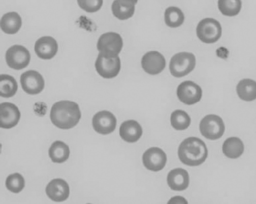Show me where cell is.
<instances>
[{
  "label": "cell",
  "instance_id": "cell-1",
  "mask_svg": "<svg viewBox=\"0 0 256 204\" xmlns=\"http://www.w3.org/2000/svg\"><path fill=\"white\" fill-rule=\"evenodd\" d=\"M81 112L76 102L62 100L56 102L52 106L50 118L52 124L62 130H70L78 124Z\"/></svg>",
  "mask_w": 256,
  "mask_h": 204
},
{
  "label": "cell",
  "instance_id": "cell-17",
  "mask_svg": "<svg viewBox=\"0 0 256 204\" xmlns=\"http://www.w3.org/2000/svg\"><path fill=\"white\" fill-rule=\"evenodd\" d=\"M168 184L170 189L174 191H184L189 186V174L185 169L174 168L168 172Z\"/></svg>",
  "mask_w": 256,
  "mask_h": 204
},
{
  "label": "cell",
  "instance_id": "cell-30",
  "mask_svg": "<svg viewBox=\"0 0 256 204\" xmlns=\"http://www.w3.org/2000/svg\"><path fill=\"white\" fill-rule=\"evenodd\" d=\"M188 204V202L186 201L185 198L180 197V196H176L170 199V201L168 202V204Z\"/></svg>",
  "mask_w": 256,
  "mask_h": 204
},
{
  "label": "cell",
  "instance_id": "cell-5",
  "mask_svg": "<svg viewBox=\"0 0 256 204\" xmlns=\"http://www.w3.org/2000/svg\"><path fill=\"white\" fill-rule=\"evenodd\" d=\"M198 38L204 44H214L222 36V27L220 22L214 18L203 19L198 24Z\"/></svg>",
  "mask_w": 256,
  "mask_h": 204
},
{
  "label": "cell",
  "instance_id": "cell-6",
  "mask_svg": "<svg viewBox=\"0 0 256 204\" xmlns=\"http://www.w3.org/2000/svg\"><path fill=\"white\" fill-rule=\"evenodd\" d=\"M200 131L206 138L210 140L220 139L226 131V126L222 118L216 114H208L202 120Z\"/></svg>",
  "mask_w": 256,
  "mask_h": 204
},
{
  "label": "cell",
  "instance_id": "cell-27",
  "mask_svg": "<svg viewBox=\"0 0 256 204\" xmlns=\"http://www.w3.org/2000/svg\"><path fill=\"white\" fill-rule=\"evenodd\" d=\"M242 2L240 0H220L218 2V9L226 16H234L240 12Z\"/></svg>",
  "mask_w": 256,
  "mask_h": 204
},
{
  "label": "cell",
  "instance_id": "cell-16",
  "mask_svg": "<svg viewBox=\"0 0 256 204\" xmlns=\"http://www.w3.org/2000/svg\"><path fill=\"white\" fill-rule=\"evenodd\" d=\"M46 194L52 201L62 202L69 198L70 186L66 180L55 178L51 180L46 188Z\"/></svg>",
  "mask_w": 256,
  "mask_h": 204
},
{
  "label": "cell",
  "instance_id": "cell-2",
  "mask_svg": "<svg viewBox=\"0 0 256 204\" xmlns=\"http://www.w3.org/2000/svg\"><path fill=\"white\" fill-rule=\"evenodd\" d=\"M208 151L206 144L198 138L190 137L182 142L178 148V156L183 164L190 166L202 164Z\"/></svg>",
  "mask_w": 256,
  "mask_h": 204
},
{
  "label": "cell",
  "instance_id": "cell-26",
  "mask_svg": "<svg viewBox=\"0 0 256 204\" xmlns=\"http://www.w3.org/2000/svg\"><path fill=\"white\" fill-rule=\"evenodd\" d=\"M191 124L189 114L182 110H176L170 116V124L174 130L182 131L188 129Z\"/></svg>",
  "mask_w": 256,
  "mask_h": 204
},
{
  "label": "cell",
  "instance_id": "cell-15",
  "mask_svg": "<svg viewBox=\"0 0 256 204\" xmlns=\"http://www.w3.org/2000/svg\"><path fill=\"white\" fill-rule=\"evenodd\" d=\"M34 52L40 59L52 60L58 53V42L52 36H42L36 40L34 44Z\"/></svg>",
  "mask_w": 256,
  "mask_h": 204
},
{
  "label": "cell",
  "instance_id": "cell-29",
  "mask_svg": "<svg viewBox=\"0 0 256 204\" xmlns=\"http://www.w3.org/2000/svg\"><path fill=\"white\" fill-rule=\"evenodd\" d=\"M78 4L86 12H96L102 8L104 1L102 0H78Z\"/></svg>",
  "mask_w": 256,
  "mask_h": 204
},
{
  "label": "cell",
  "instance_id": "cell-4",
  "mask_svg": "<svg viewBox=\"0 0 256 204\" xmlns=\"http://www.w3.org/2000/svg\"><path fill=\"white\" fill-rule=\"evenodd\" d=\"M196 64V60L193 54L182 52L176 54L170 61V72L176 78L186 76L194 70Z\"/></svg>",
  "mask_w": 256,
  "mask_h": 204
},
{
  "label": "cell",
  "instance_id": "cell-7",
  "mask_svg": "<svg viewBox=\"0 0 256 204\" xmlns=\"http://www.w3.org/2000/svg\"><path fill=\"white\" fill-rule=\"evenodd\" d=\"M30 61V52L24 46L15 44L10 48L6 53L7 65L15 70H20L26 68Z\"/></svg>",
  "mask_w": 256,
  "mask_h": 204
},
{
  "label": "cell",
  "instance_id": "cell-24",
  "mask_svg": "<svg viewBox=\"0 0 256 204\" xmlns=\"http://www.w3.org/2000/svg\"><path fill=\"white\" fill-rule=\"evenodd\" d=\"M18 90V83L14 78L8 74L0 75V96L8 98L13 97Z\"/></svg>",
  "mask_w": 256,
  "mask_h": 204
},
{
  "label": "cell",
  "instance_id": "cell-12",
  "mask_svg": "<svg viewBox=\"0 0 256 204\" xmlns=\"http://www.w3.org/2000/svg\"><path fill=\"white\" fill-rule=\"evenodd\" d=\"M20 84L23 90L31 95L40 94L44 88V77L34 70H28L23 73L20 76Z\"/></svg>",
  "mask_w": 256,
  "mask_h": 204
},
{
  "label": "cell",
  "instance_id": "cell-20",
  "mask_svg": "<svg viewBox=\"0 0 256 204\" xmlns=\"http://www.w3.org/2000/svg\"><path fill=\"white\" fill-rule=\"evenodd\" d=\"M21 26L22 18L16 12L5 14L1 19V28L6 34H16L20 30Z\"/></svg>",
  "mask_w": 256,
  "mask_h": 204
},
{
  "label": "cell",
  "instance_id": "cell-28",
  "mask_svg": "<svg viewBox=\"0 0 256 204\" xmlns=\"http://www.w3.org/2000/svg\"><path fill=\"white\" fill-rule=\"evenodd\" d=\"M6 186L10 192L19 194L25 186V180L22 174L16 172L8 176L6 180Z\"/></svg>",
  "mask_w": 256,
  "mask_h": 204
},
{
  "label": "cell",
  "instance_id": "cell-19",
  "mask_svg": "<svg viewBox=\"0 0 256 204\" xmlns=\"http://www.w3.org/2000/svg\"><path fill=\"white\" fill-rule=\"evenodd\" d=\"M137 1L116 0L112 4V12L120 20H128L134 14L135 5Z\"/></svg>",
  "mask_w": 256,
  "mask_h": 204
},
{
  "label": "cell",
  "instance_id": "cell-13",
  "mask_svg": "<svg viewBox=\"0 0 256 204\" xmlns=\"http://www.w3.org/2000/svg\"><path fill=\"white\" fill-rule=\"evenodd\" d=\"M141 64L145 72L150 75H157L164 70L166 60L162 54L152 50L144 54L142 58Z\"/></svg>",
  "mask_w": 256,
  "mask_h": 204
},
{
  "label": "cell",
  "instance_id": "cell-23",
  "mask_svg": "<svg viewBox=\"0 0 256 204\" xmlns=\"http://www.w3.org/2000/svg\"><path fill=\"white\" fill-rule=\"evenodd\" d=\"M236 92L242 100L251 102L256 98V83L251 79H244L236 86Z\"/></svg>",
  "mask_w": 256,
  "mask_h": 204
},
{
  "label": "cell",
  "instance_id": "cell-22",
  "mask_svg": "<svg viewBox=\"0 0 256 204\" xmlns=\"http://www.w3.org/2000/svg\"><path fill=\"white\" fill-rule=\"evenodd\" d=\"M68 146L62 141H56L52 144L49 149V156L54 163H63L69 158Z\"/></svg>",
  "mask_w": 256,
  "mask_h": 204
},
{
  "label": "cell",
  "instance_id": "cell-14",
  "mask_svg": "<svg viewBox=\"0 0 256 204\" xmlns=\"http://www.w3.org/2000/svg\"><path fill=\"white\" fill-rule=\"evenodd\" d=\"M20 112L18 106L11 102L0 104V127L11 129L18 124L20 120Z\"/></svg>",
  "mask_w": 256,
  "mask_h": 204
},
{
  "label": "cell",
  "instance_id": "cell-9",
  "mask_svg": "<svg viewBox=\"0 0 256 204\" xmlns=\"http://www.w3.org/2000/svg\"><path fill=\"white\" fill-rule=\"evenodd\" d=\"M178 98L188 106H192L200 101L202 90L197 84L192 81H186L180 84L177 90Z\"/></svg>",
  "mask_w": 256,
  "mask_h": 204
},
{
  "label": "cell",
  "instance_id": "cell-11",
  "mask_svg": "<svg viewBox=\"0 0 256 204\" xmlns=\"http://www.w3.org/2000/svg\"><path fill=\"white\" fill-rule=\"evenodd\" d=\"M166 155L162 149L152 147L147 150L142 156L143 164L146 169L153 172L162 170L166 163Z\"/></svg>",
  "mask_w": 256,
  "mask_h": 204
},
{
  "label": "cell",
  "instance_id": "cell-25",
  "mask_svg": "<svg viewBox=\"0 0 256 204\" xmlns=\"http://www.w3.org/2000/svg\"><path fill=\"white\" fill-rule=\"evenodd\" d=\"M185 16L183 12L177 7L172 6L166 9L164 21L170 28H177L183 24Z\"/></svg>",
  "mask_w": 256,
  "mask_h": 204
},
{
  "label": "cell",
  "instance_id": "cell-8",
  "mask_svg": "<svg viewBox=\"0 0 256 204\" xmlns=\"http://www.w3.org/2000/svg\"><path fill=\"white\" fill-rule=\"evenodd\" d=\"M95 68L98 74L104 78H114L119 74L121 70V60L119 56L106 58L98 54L95 62Z\"/></svg>",
  "mask_w": 256,
  "mask_h": 204
},
{
  "label": "cell",
  "instance_id": "cell-10",
  "mask_svg": "<svg viewBox=\"0 0 256 204\" xmlns=\"http://www.w3.org/2000/svg\"><path fill=\"white\" fill-rule=\"evenodd\" d=\"M92 123L95 132L102 135H108L115 131L117 118L112 112L102 110L94 114Z\"/></svg>",
  "mask_w": 256,
  "mask_h": 204
},
{
  "label": "cell",
  "instance_id": "cell-18",
  "mask_svg": "<svg viewBox=\"0 0 256 204\" xmlns=\"http://www.w3.org/2000/svg\"><path fill=\"white\" fill-rule=\"evenodd\" d=\"M143 130L138 122L135 120L124 122L120 128V135L122 139L128 143L138 141L142 136Z\"/></svg>",
  "mask_w": 256,
  "mask_h": 204
},
{
  "label": "cell",
  "instance_id": "cell-21",
  "mask_svg": "<svg viewBox=\"0 0 256 204\" xmlns=\"http://www.w3.org/2000/svg\"><path fill=\"white\" fill-rule=\"evenodd\" d=\"M222 152L228 158H238L243 154L244 152L243 142L238 138H230L223 144Z\"/></svg>",
  "mask_w": 256,
  "mask_h": 204
},
{
  "label": "cell",
  "instance_id": "cell-3",
  "mask_svg": "<svg viewBox=\"0 0 256 204\" xmlns=\"http://www.w3.org/2000/svg\"><path fill=\"white\" fill-rule=\"evenodd\" d=\"M124 42L121 36L117 32L104 33L98 38V50L104 58L118 57L123 48Z\"/></svg>",
  "mask_w": 256,
  "mask_h": 204
}]
</instances>
